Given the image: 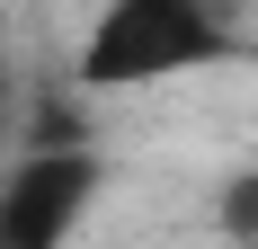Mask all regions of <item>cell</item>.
Here are the masks:
<instances>
[{"label":"cell","mask_w":258,"mask_h":249,"mask_svg":"<svg viewBox=\"0 0 258 249\" xmlns=\"http://www.w3.org/2000/svg\"><path fill=\"white\" fill-rule=\"evenodd\" d=\"M18 125V72H9V53H0V134Z\"/></svg>","instance_id":"cell-4"},{"label":"cell","mask_w":258,"mask_h":249,"mask_svg":"<svg viewBox=\"0 0 258 249\" xmlns=\"http://www.w3.org/2000/svg\"><path fill=\"white\" fill-rule=\"evenodd\" d=\"M0 9H36V0H0Z\"/></svg>","instance_id":"cell-5"},{"label":"cell","mask_w":258,"mask_h":249,"mask_svg":"<svg viewBox=\"0 0 258 249\" xmlns=\"http://www.w3.org/2000/svg\"><path fill=\"white\" fill-rule=\"evenodd\" d=\"M214 231L232 249H258V169H232L223 196H214Z\"/></svg>","instance_id":"cell-3"},{"label":"cell","mask_w":258,"mask_h":249,"mask_svg":"<svg viewBox=\"0 0 258 249\" xmlns=\"http://www.w3.org/2000/svg\"><path fill=\"white\" fill-rule=\"evenodd\" d=\"M107 196L98 143H18L0 169V249H72Z\"/></svg>","instance_id":"cell-2"},{"label":"cell","mask_w":258,"mask_h":249,"mask_svg":"<svg viewBox=\"0 0 258 249\" xmlns=\"http://www.w3.org/2000/svg\"><path fill=\"white\" fill-rule=\"evenodd\" d=\"M223 63H249V36L214 0H98L72 45V89L80 98H134V89L196 80Z\"/></svg>","instance_id":"cell-1"}]
</instances>
